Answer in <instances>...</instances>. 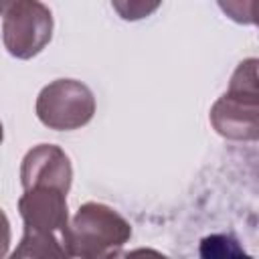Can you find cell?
Segmentation results:
<instances>
[{
  "label": "cell",
  "instance_id": "6da1fadb",
  "mask_svg": "<svg viewBox=\"0 0 259 259\" xmlns=\"http://www.w3.org/2000/svg\"><path fill=\"white\" fill-rule=\"evenodd\" d=\"M257 59H247L235 69L227 93L210 107V123L227 140L253 142L259 136Z\"/></svg>",
  "mask_w": 259,
  "mask_h": 259
},
{
  "label": "cell",
  "instance_id": "7a4b0ae2",
  "mask_svg": "<svg viewBox=\"0 0 259 259\" xmlns=\"http://www.w3.org/2000/svg\"><path fill=\"white\" fill-rule=\"evenodd\" d=\"M132 237V225L111 206L85 202L69 223L71 253L77 259H103Z\"/></svg>",
  "mask_w": 259,
  "mask_h": 259
},
{
  "label": "cell",
  "instance_id": "3957f363",
  "mask_svg": "<svg viewBox=\"0 0 259 259\" xmlns=\"http://www.w3.org/2000/svg\"><path fill=\"white\" fill-rule=\"evenodd\" d=\"M53 12L38 0H14L2 4V40L16 59L36 57L53 38Z\"/></svg>",
  "mask_w": 259,
  "mask_h": 259
},
{
  "label": "cell",
  "instance_id": "277c9868",
  "mask_svg": "<svg viewBox=\"0 0 259 259\" xmlns=\"http://www.w3.org/2000/svg\"><path fill=\"white\" fill-rule=\"evenodd\" d=\"M34 111L49 130H79L95 115V95L77 79H55L40 89Z\"/></svg>",
  "mask_w": 259,
  "mask_h": 259
},
{
  "label": "cell",
  "instance_id": "5b68a950",
  "mask_svg": "<svg viewBox=\"0 0 259 259\" xmlns=\"http://www.w3.org/2000/svg\"><path fill=\"white\" fill-rule=\"evenodd\" d=\"M18 212L26 235L47 237L69 243L67 194L57 188H28L18 198Z\"/></svg>",
  "mask_w": 259,
  "mask_h": 259
},
{
  "label": "cell",
  "instance_id": "8992f818",
  "mask_svg": "<svg viewBox=\"0 0 259 259\" xmlns=\"http://www.w3.org/2000/svg\"><path fill=\"white\" fill-rule=\"evenodd\" d=\"M73 182V166L63 148L55 144H38L30 148L20 164V184L28 188H57L69 194Z\"/></svg>",
  "mask_w": 259,
  "mask_h": 259
},
{
  "label": "cell",
  "instance_id": "52a82bcc",
  "mask_svg": "<svg viewBox=\"0 0 259 259\" xmlns=\"http://www.w3.org/2000/svg\"><path fill=\"white\" fill-rule=\"evenodd\" d=\"M200 259H253L245 247L229 233L206 235L198 245Z\"/></svg>",
  "mask_w": 259,
  "mask_h": 259
},
{
  "label": "cell",
  "instance_id": "ba28073f",
  "mask_svg": "<svg viewBox=\"0 0 259 259\" xmlns=\"http://www.w3.org/2000/svg\"><path fill=\"white\" fill-rule=\"evenodd\" d=\"M119 14H121V18H125V20H138V16L140 18H144V16H148L152 10H156L158 8V2L156 4H144V2H113L111 4Z\"/></svg>",
  "mask_w": 259,
  "mask_h": 259
},
{
  "label": "cell",
  "instance_id": "9c48e42d",
  "mask_svg": "<svg viewBox=\"0 0 259 259\" xmlns=\"http://www.w3.org/2000/svg\"><path fill=\"white\" fill-rule=\"evenodd\" d=\"M103 259H170V257H166L160 251L150 249V247H138V249H132V251L117 249V251L105 255Z\"/></svg>",
  "mask_w": 259,
  "mask_h": 259
},
{
  "label": "cell",
  "instance_id": "30bf717a",
  "mask_svg": "<svg viewBox=\"0 0 259 259\" xmlns=\"http://www.w3.org/2000/svg\"><path fill=\"white\" fill-rule=\"evenodd\" d=\"M10 237H12V233H10V221H8L6 212L0 208V259H4L6 253H8V249H10Z\"/></svg>",
  "mask_w": 259,
  "mask_h": 259
},
{
  "label": "cell",
  "instance_id": "8fae6325",
  "mask_svg": "<svg viewBox=\"0 0 259 259\" xmlns=\"http://www.w3.org/2000/svg\"><path fill=\"white\" fill-rule=\"evenodd\" d=\"M8 259H40V257H36V255H32V253L24 251V249H20V247H16V249L10 253Z\"/></svg>",
  "mask_w": 259,
  "mask_h": 259
},
{
  "label": "cell",
  "instance_id": "7c38bea8",
  "mask_svg": "<svg viewBox=\"0 0 259 259\" xmlns=\"http://www.w3.org/2000/svg\"><path fill=\"white\" fill-rule=\"evenodd\" d=\"M2 140H4V130H2V121H0V144H2Z\"/></svg>",
  "mask_w": 259,
  "mask_h": 259
},
{
  "label": "cell",
  "instance_id": "4fadbf2b",
  "mask_svg": "<svg viewBox=\"0 0 259 259\" xmlns=\"http://www.w3.org/2000/svg\"><path fill=\"white\" fill-rule=\"evenodd\" d=\"M0 14H2V4H0Z\"/></svg>",
  "mask_w": 259,
  "mask_h": 259
}]
</instances>
